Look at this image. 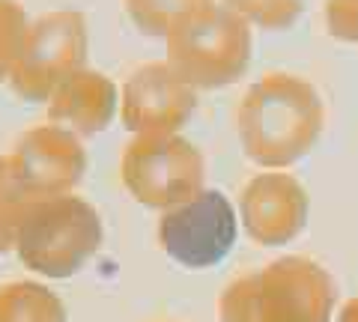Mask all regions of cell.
Masks as SVG:
<instances>
[{
    "instance_id": "cell-1",
    "label": "cell",
    "mask_w": 358,
    "mask_h": 322,
    "mask_svg": "<svg viewBox=\"0 0 358 322\" xmlns=\"http://www.w3.org/2000/svg\"><path fill=\"white\" fill-rule=\"evenodd\" d=\"M236 129L245 152L257 164L284 168L317 143L322 131V98L301 75L268 72L245 90Z\"/></svg>"
},
{
    "instance_id": "cell-2",
    "label": "cell",
    "mask_w": 358,
    "mask_h": 322,
    "mask_svg": "<svg viewBox=\"0 0 358 322\" xmlns=\"http://www.w3.org/2000/svg\"><path fill=\"white\" fill-rule=\"evenodd\" d=\"M102 218L78 194L33 200L15 236V254L30 272L72 277L102 248Z\"/></svg>"
},
{
    "instance_id": "cell-3",
    "label": "cell",
    "mask_w": 358,
    "mask_h": 322,
    "mask_svg": "<svg viewBox=\"0 0 358 322\" xmlns=\"http://www.w3.org/2000/svg\"><path fill=\"white\" fill-rule=\"evenodd\" d=\"M167 63L194 90H221L251 63V21L224 3H209L164 36Z\"/></svg>"
},
{
    "instance_id": "cell-4",
    "label": "cell",
    "mask_w": 358,
    "mask_h": 322,
    "mask_svg": "<svg viewBox=\"0 0 358 322\" xmlns=\"http://www.w3.org/2000/svg\"><path fill=\"white\" fill-rule=\"evenodd\" d=\"M331 286L320 265L278 260L260 275L230 284L221 298L224 322H326Z\"/></svg>"
},
{
    "instance_id": "cell-5",
    "label": "cell",
    "mask_w": 358,
    "mask_h": 322,
    "mask_svg": "<svg viewBox=\"0 0 358 322\" xmlns=\"http://www.w3.org/2000/svg\"><path fill=\"white\" fill-rule=\"evenodd\" d=\"M87 18L78 9H51L30 24L9 87L24 102H51L72 75L87 69Z\"/></svg>"
},
{
    "instance_id": "cell-6",
    "label": "cell",
    "mask_w": 358,
    "mask_h": 322,
    "mask_svg": "<svg viewBox=\"0 0 358 322\" xmlns=\"http://www.w3.org/2000/svg\"><path fill=\"white\" fill-rule=\"evenodd\" d=\"M120 173L131 197L152 209H173L203 191V159L179 135H134Z\"/></svg>"
},
{
    "instance_id": "cell-7",
    "label": "cell",
    "mask_w": 358,
    "mask_h": 322,
    "mask_svg": "<svg viewBox=\"0 0 358 322\" xmlns=\"http://www.w3.org/2000/svg\"><path fill=\"white\" fill-rule=\"evenodd\" d=\"M236 242V212L221 191H200L159 218V245L185 269H209Z\"/></svg>"
},
{
    "instance_id": "cell-8",
    "label": "cell",
    "mask_w": 358,
    "mask_h": 322,
    "mask_svg": "<svg viewBox=\"0 0 358 322\" xmlns=\"http://www.w3.org/2000/svg\"><path fill=\"white\" fill-rule=\"evenodd\" d=\"M194 108V87L167 60L138 66L122 84V123L134 135H176Z\"/></svg>"
},
{
    "instance_id": "cell-9",
    "label": "cell",
    "mask_w": 358,
    "mask_h": 322,
    "mask_svg": "<svg viewBox=\"0 0 358 322\" xmlns=\"http://www.w3.org/2000/svg\"><path fill=\"white\" fill-rule=\"evenodd\" d=\"M13 168L33 197L72 194L87 173V149L75 131L57 123L33 126L15 140Z\"/></svg>"
},
{
    "instance_id": "cell-10",
    "label": "cell",
    "mask_w": 358,
    "mask_h": 322,
    "mask_svg": "<svg viewBox=\"0 0 358 322\" xmlns=\"http://www.w3.org/2000/svg\"><path fill=\"white\" fill-rule=\"evenodd\" d=\"M305 191L284 173H263L242 194L245 230L263 245L293 239L305 224Z\"/></svg>"
},
{
    "instance_id": "cell-11",
    "label": "cell",
    "mask_w": 358,
    "mask_h": 322,
    "mask_svg": "<svg viewBox=\"0 0 358 322\" xmlns=\"http://www.w3.org/2000/svg\"><path fill=\"white\" fill-rule=\"evenodd\" d=\"M120 93L105 72L81 69L66 81L48 102L51 123L75 131L78 138H93L110 126L117 114Z\"/></svg>"
},
{
    "instance_id": "cell-12",
    "label": "cell",
    "mask_w": 358,
    "mask_h": 322,
    "mask_svg": "<svg viewBox=\"0 0 358 322\" xmlns=\"http://www.w3.org/2000/svg\"><path fill=\"white\" fill-rule=\"evenodd\" d=\"M57 293L36 281H9L0 286V322H66Z\"/></svg>"
},
{
    "instance_id": "cell-13",
    "label": "cell",
    "mask_w": 358,
    "mask_h": 322,
    "mask_svg": "<svg viewBox=\"0 0 358 322\" xmlns=\"http://www.w3.org/2000/svg\"><path fill=\"white\" fill-rule=\"evenodd\" d=\"M126 13L141 33L147 36H167L173 33L185 18H192L200 9H206L215 0H122Z\"/></svg>"
},
{
    "instance_id": "cell-14",
    "label": "cell",
    "mask_w": 358,
    "mask_h": 322,
    "mask_svg": "<svg viewBox=\"0 0 358 322\" xmlns=\"http://www.w3.org/2000/svg\"><path fill=\"white\" fill-rule=\"evenodd\" d=\"M33 197L21 180L15 176V168H13V159L9 155H0V254L6 251H15V236H18V227L24 221L27 209Z\"/></svg>"
},
{
    "instance_id": "cell-15",
    "label": "cell",
    "mask_w": 358,
    "mask_h": 322,
    "mask_svg": "<svg viewBox=\"0 0 358 322\" xmlns=\"http://www.w3.org/2000/svg\"><path fill=\"white\" fill-rule=\"evenodd\" d=\"M30 24L33 21L18 0H0V84L13 78V69L30 36Z\"/></svg>"
},
{
    "instance_id": "cell-16",
    "label": "cell",
    "mask_w": 358,
    "mask_h": 322,
    "mask_svg": "<svg viewBox=\"0 0 358 322\" xmlns=\"http://www.w3.org/2000/svg\"><path fill=\"white\" fill-rule=\"evenodd\" d=\"M221 3L266 30L289 27L301 15V0H221Z\"/></svg>"
},
{
    "instance_id": "cell-17",
    "label": "cell",
    "mask_w": 358,
    "mask_h": 322,
    "mask_svg": "<svg viewBox=\"0 0 358 322\" xmlns=\"http://www.w3.org/2000/svg\"><path fill=\"white\" fill-rule=\"evenodd\" d=\"M329 33L343 42L358 39V0H326Z\"/></svg>"
}]
</instances>
